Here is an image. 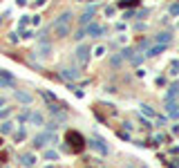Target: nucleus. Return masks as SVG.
<instances>
[{"mask_svg": "<svg viewBox=\"0 0 179 168\" xmlns=\"http://www.w3.org/2000/svg\"><path fill=\"white\" fill-rule=\"evenodd\" d=\"M72 11H63L58 18L54 20V25H51V32H54L56 38H67L72 34Z\"/></svg>", "mask_w": 179, "mask_h": 168, "instance_id": "obj_1", "label": "nucleus"}, {"mask_svg": "<svg viewBox=\"0 0 179 168\" xmlns=\"http://www.w3.org/2000/svg\"><path fill=\"white\" fill-rule=\"evenodd\" d=\"M65 143H67V148H70L72 153H81V150L85 148V139H83V135L76 132V130H70V132L65 135Z\"/></svg>", "mask_w": 179, "mask_h": 168, "instance_id": "obj_2", "label": "nucleus"}, {"mask_svg": "<svg viewBox=\"0 0 179 168\" xmlns=\"http://www.w3.org/2000/svg\"><path fill=\"white\" fill-rule=\"evenodd\" d=\"M54 143H56V135H51L49 130L38 132V135H34V139H31L34 148H45V146H54Z\"/></svg>", "mask_w": 179, "mask_h": 168, "instance_id": "obj_3", "label": "nucleus"}, {"mask_svg": "<svg viewBox=\"0 0 179 168\" xmlns=\"http://www.w3.org/2000/svg\"><path fill=\"white\" fill-rule=\"evenodd\" d=\"M90 56H92V47H90L88 43H78L76 49H74V59H76V63H78L81 67L88 65V63H90Z\"/></svg>", "mask_w": 179, "mask_h": 168, "instance_id": "obj_4", "label": "nucleus"}, {"mask_svg": "<svg viewBox=\"0 0 179 168\" xmlns=\"http://www.w3.org/2000/svg\"><path fill=\"white\" fill-rule=\"evenodd\" d=\"M34 54H36L38 59L45 61V59H49V56L54 54V45H51L49 40H47V43H36V49H34Z\"/></svg>", "mask_w": 179, "mask_h": 168, "instance_id": "obj_5", "label": "nucleus"}, {"mask_svg": "<svg viewBox=\"0 0 179 168\" xmlns=\"http://www.w3.org/2000/svg\"><path fill=\"white\" fill-rule=\"evenodd\" d=\"M105 32H108V27L99 25V22H88V25H85V34H88V36H92V38L105 36Z\"/></svg>", "mask_w": 179, "mask_h": 168, "instance_id": "obj_6", "label": "nucleus"}, {"mask_svg": "<svg viewBox=\"0 0 179 168\" xmlns=\"http://www.w3.org/2000/svg\"><path fill=\"white\" fill-rule=\"evenodd\" d=\"M18 161H20L25 168H31V166H36L38 157H36V153H20V155H18Z\"/></svg>", "mask_w": 179, "mask_h": 168, "instance_id": "obj_7", "label": "nucleus"}, {"mask_svg": "<svg viewBox=\"0 0 179 168\" xmlns=\"http://www.w3.org/2000/svg\"><path fill=\"white\" fill-rule=\"evenodd\" d=\"M61 79L63 81H78L81 79V72L76 67H63L61 69Z\"/></svg>", "mask_w": 179, "mask_h": 168, "instance_id": "obj_8", "label": "nucleus"}, {"mask_svg": "<svg viewBox=\"0 0 179 168\" xmlns=\"http://www.w3.org/2000/svg\"><path fill=\"white\" fill-rule=\"evenodd\" d=\"M14 85H16V79L7 69H0V88H14Z\"/></svg>", "mask_w": 179, "mask_h": 168, "instance_id": "obj_9", "label": "nucleus"}, {"mask_svg": "<svg viewBox=\"0 0 179 168\" xmlns=\"http://www.w3.org/2000/svg\"><path fill=\"white\" fill-rule=\"evenodd\" d=\"M14 96H16V101H18V103H22V106H29V103L34 101V96L29 94V92H25V90H16Z\"/></svg>", "mask_w": 179, "mask_h": 168, "instance_id": "obj_10", "label": "nucleus"}, {"mask_svg": "<svg viewBox=\"0 0 179 168\" xmlns=\"http://www.w3.org/2000/svg\"><path fill=\"white\" fill-rule=\"evenodd\" d=\"M94 14H96V7H94V5H92V7H85V11H83V16H81V18H78V22H81V25H88V22H92V18H94Z\"/></svg>", "mask_w": 179, "mask_h": 168, "instance_id": "obj_11", "label": "nucleus"}, {"mask_svg": "<svg viewBox=\"0 0 179 168\" xmlns=\"http://www.w3.org/2000/svg\"><path fill=\"white\" fill-rule=\"evenodd\" d=\"M90 148H92V150H96L99 155H103V157L108 155V146L101 141V139H90Z\"/></svg>", "mask_w": 179, "mask_h": 168, "instance_id": "obj_12", "label": "nucleus"}, {"mask_svg": "<svg viewBox=\"0 0 179 168\" xmlns=\"http://www.w3.org/2000/svg\"><path fill=\"white\" fill-rule=\"evenodd\" d=\"M179 99V83H172L168 92H166V96H164V101H177Z\"/></svg>", "mask_w": 179, "mask_h": 168, "instance_id": "obj_13", "label": "nucleus"}, {"mask_svg": "<svg viewBox=\"0 0 179 168\" xmlns=\"http://www.w3.org/2000/svg\"><path fill=\"white\" fill-rule=\"evenodd\" d=\"M166 112L170 114V119H179V103L177 101H166Z\"/></svg>", "mask_w": 179, "mask_h": 168, "instance_id": "obj_14", "label": "nucleus"}, {"mask_svg": "<svg viewBox=\"0 0 179 168\" xmlns=\"http://www.w3.org/2000/svg\"><path fill=\"white\" fill-rule=\"evenodd\" d=\"M164 49H166V45H150V47L146 49V54L143 56H150V59H154V56H159V54H164Z\"/></svg>", "mask_w": 179, "mask_h": 168, "instance_id": "obj_15", "label": "nucleus"}, {"mask_svg": "<svg viewBox=\"0 0 179 168\" xmlns=\"http://www.w3.org/2000/svg\"><path fill=\"white\" fill-rule=\"evenodd\" d=\"M170 40H172V36L168 32H159L157 36H154V43H157V45H168Z\"/></svg>", "mask_w": 179, "mask_h": 168, "instance_id": "obj_16", "label": "nucleus"}, {"mask_svg": "<svg viewBox=\"0 0 179 168\" xmlns=\"http://www.w3.org/2000/svg\"><path fill=\"white\" fill-rule=\"evenodd\" d=\"M27 121H29L31 126H43L45 123V117L40 112H29V119H27Z\"/></svg>", "mask_w": 179, "mask_h": 168, "instance_id": "obj_17", "label": "nucleus"}, {"mask_svg": "<svg viewBox=\"0 0 179 168\" xmlns=\"http://www.w3.org/2000/svg\"><path fill=\"white\" fill-rule=\"evenodd\" d=\"M43 157L47 159V161H58V159H61V155H58V150H54V148H47V150L43 153Z\"/></svg>", "mask_w": 179, "mask_h": 168, "instance_id": "obj_18", "label": "nucleus"}, {"mask_svg": "<svg viewBox=\"0 0 179 168\" xmlns=\"http://www.w3.org/2000/svg\"><path fill=\"white\" fill-rule=\"evenodd\" d=\"M14 132V123H11L9 119H5L2 123H0V135H11Z\"/></svg>", "mask_w": 179, "mask_h": 168, "instance_id": "obj_19", "label": "nucleus"}, {"mask_svg": "<svg viewBox=\"0 0 179 168\" xmlns=\"http://www.w3.org/2000/svg\"><path fill=\"white\" fill-rule=\"evenodd\" d=\"M119 54H121V59H123V61H130L132 56L137 54V49H134V47H123V49L119 52Z\"/></svg>", "mask_w": 179, "mask_h": 168, "instance_id": "obj_20", "label": "nucleus"}, {"mask_svg": "<svg viewBox=\"0 0 179 168\" xmlns=\"http://www.w3.org/2000/svg\"><path fill=\"white\" fill-rule=\"evenodd\" d=\"M11 135H14V141H16V143H20V141H25V139H27V132H25V128H18V130H14Z\"/></svg>", "mask_w": 179, "mask_h": 168, "instance_id": "obj_21", "label": "nucleus"}, {"mask_svg": "<svg viewBox=\"0 0 179 168\" xmlns=\"http://www.w3.org/2000/svg\"><path fill=\"white\" fill-rule=\"evenodd\" d=\"M141 114H146L148 119H157V114H154V110L150 108V106H146V103H143V106H141Z\"/></svg>", "mask_w": 179, "mask_h": 168, "instance_id": "obj_22", "label": "nucleus"}, {"mask_svg": "<svg viewBox=\"0 0 179 168\" xmlns=\"http://www.w3.org/2000/svg\"><path fill=\"white\" fill-rule=\"evenodd\" d=\"M150 45H152V40H150V38H141V40H139V45H137V49H139V52H146Z\"/></svg>", "mask_w": 179, "mask_h": 168, "instance_id": "obj_23", "label": "nucleus"}, {"mask_svg": "<svg viewBox=\"0 0 179 168\" xmlns=\"http://www.w3.org/2000/svg\"><path fill=\"white\" fill-rule=\"evenodd\" d=\"M121 63H123V59H121V54H114V56H110V65H112V67H119Z\"/></svg>", "mask_w": 179, "mask_h": 168, "instance_id": "obj_24", "label": "nucleus"}, {"mask_svg": "<svg viewBox=\"0 0 179 168\" xmlns=\"http://www.w3.org/2000/svg\"><path fill=\"white\" fill-rule=\"evenodd\" d=\"M27 119H29V110H25V112H22V114H18V117H16V121H18V126L27 123Z\"/></svg>", "mask_w": 179, "mask_h": 168, "instance_id": "obj_25", "label": "nucleus"}, {"mask_svg": "<svg viewBox=\"0 0 179 168\" xmlns=\"http://www.w3.org/2000/svg\"><path fill=\"white\" fill-rule=\"evenodd\" d=\"M11 117V108H0V121H5V119H9Z\"/></svg>", "mask_w": 179, "mask_h": 168, "instance_id": "obj_26", "label": "nucleus"}, {"mask_svg": "<svg viewBox=\"0 0 179 168\" xmlns=\"http://www.w3.org/2000/svg\"><path fill=\"white\" fill-rule=\"evenodd\" d=\"M40 94H43V99L47 101V103H56V96H54V94H49V92H45V90L40 92Z\"/></svg>", "mask_w": 179, "mask_h": 168, "instance_id": "obj_27", "label": "nucleus"}, {"mask_svg": "<svg viewBox=\"0 0 179 168\" xmlns=\"http://www.w3.org/2000/svg\"><path fill=\"white\" fill-rule=\"evenodd\" d=\"M92 54H94V56H103V54H105V47H103V45H96V47L92 49Z\"/></svg>", "mask_w": 179, "mask_h": 168, "instance_id": "obj_28", "label": "nucleus"}, {"mask_svg": "<svg viewBox=\"0 0 179 168\" xmlns=\"http://www.w3.org/2000/svg\"><path fill=\"white\" fill-rule=\"evenodd\" d=\"M47 40H49V36H47V29H43V32L38 34V43H47Z\"/></svg>", "mask_w": 179, "mask_h": 168, "instance_id": "obj_29", "label": "nucleus"}, {"mask_svg": "<svg viewBox=\"0 0 179 168\" xmlns=\"http://www.w3.org/2000/svg\"><path fill=\"white\" fill-rule=\"evenodd\" d=\"M141 61H143V56H141V54H134V56L130 59V63H132V65H139Z\"/></svg>", "mask_w": 179, "mask_h": 168, "instance_id": "obj_30", "label": "nucleus"}, {"mask_svg": "<svg viewBox=\"0 0 179 168\" xmlns=\"http://www.w3.org/2000/svg\"><path fill=\"white\" fill-rule=\"evenodd\" d=\"M56 128H58V121H49V123L45 126V130H49V132H51V130H56Z\"/></svg>", "mask_w": 179, "mask_h": 168, "instance_id": "obj_31", "label": "nucleus"}, {"mask_svg": "<svg viewBox=\"0 0 179 168\" xmlns=\"http://www.w3.org/2000/svg\"><path fill=\"white\" fill-rule=\"evenodd\" d=\"M85 36H88V34H85V27H83V29H78V32H76V36H74V38H76V40H83Z\"/></svg>", "mask_w": 179, "mask_h": 168, "instance_id": "obj_32", "label": "nucleus"}, {"mask_svg": "<svg viewBox=\"0 0 179 168\" xmlns=\"http://www.w3.org/2000/svg\"><path fill=\"white\" fill-rule=\"evenodd\" d=\"M170 14H172V16H179V2L170 5Z\"/></svg>", "mask_w": 179, "mask_h": 168, "instance_id": "obj_33", "label": "nucleus"}, {"mask_svg": "<svg viewBox=\"0 0 179 168\" xmlns=\"http://www.w3.org/2000/svg\"><path fill=\"white\" fill-rule=\"evenodd\" d=\"M130 5H137V0H123V2H119V7H130Z\"/></svg>", "mask_w": 179, "mask_h": 168, "instance_id": "obj_34", "label": "nucleus"}, {"mask_svg": "<svg viewBox=\"0 0 179 168\" xmlns=\"http://www.w3.org/2000/svg\"><path fill=\"white\" fill-rule=\"evenodd\" d=\"M31 25H34V27H38V25H40V16H38V14H36V16H31Z\"/></svg>", "mask_w": 179, "mask_h": 168, "instance_id": "obj_35", "label": "nucleus"}, {"mask_svg": "<svg viewBox=\"0 0 179 168\" xmlns=\"http://www.w3.org/2000/svg\"><path fill=\"white\" fill-rule=\"evenodd\" d=\"M166 123H168V119H166V117H159L157 119V128H161V126H166Z\"/></svg>", "mask_w": 179, "mask_h": 168, "instance_id": "obj_36", "label": "nucleus"}, {"mask_svg": "<svg viewBox=\"0 0 179 168\" xmlns=\"http://www.w3.org/2000/svg\"><path fill=\"white\" fill-rule=\"evenodd\" d=\"M25 25H27V16H20V20H18V27L22 29V27H25Z\"/></svg>", "mask_w": 179, "mask_h": 168, "instance_id": "obj_37", "label": "nucleus"}, {"mask_svg": "<svg viewBox=\"0 0 179 168\" xmlns=\"http://www.w3.org/2000/svg\"><path fill=\"white\" fill-rule=\"evenodd\" d=\"M114 14H117V7H108L105 9V16H114Z\"/></svg>", "mask_w": 179, "mask_h": 168, "instance_id": "obj_38", "label": "nucleus"}, {"mask_svg": "<svg viewBox=\"0 0 179 168\" xmlns=\"http://www.w3.org/2000/svg\"><path fill=\"white\" fill-rule=\"evenodd\" d=\"M45 5H47V0H36V2H34V7H45Z\"/></svg>", "mask_w": 179, "mask_h": 168, "instance_id": "obj_39", "label": "nucleus"}, {"mask_svg": "<svg viewBox=\"0 0 179 168\" xmlns=\"http://www.w3.org/2000/svg\"><path fill=\"white\" fill-rule=\"evenodd\" d=\"M31 34H34L31 29H25V32H22V38H31Z\"/></svg>", "mask_w": 179, "mask_h": 168, "instance_id": "obj_40", "label": "nucleus"}, {"mask_svg": "<svg viewBox=\"0 0 179 168\" xmlns=\"http://www.w3.org/2000/svg\"><path fill=\"white\" fill-rule=\"evenodd\" d=\"M16 5H20V7H25V5H27V0H16Z\"/></svg>", "mask_w": 179, "mask_h": 168, "instance_id": "obj_41", "label": "nucleus"}, {"mask_svg": "<svg viewBox=\"0 0 179 168\" xmlns=\"http://www.w3.org/2000/svg\"><path fill=\"white\" fill-rule=\"evenodd\" d=\"M2 106H5V96L0 94V108H2Z\"/></svg>", "mask_w": 179, "mask_h": 168, "instance_id": "obj_42", "label": "nucleus"}, {"mask_svg": "<svg viewBox=\"0 0 179 168\" xmlns=\"http://www.w3.org/2000/svg\"><path fill=\"white\" fill-rule=\"evenodd\" d=\"M0 148H2V137H0Z\"/></svg>", "mask_w": 179, "mask_h": 168, "instance_id": "obj_43", "label": "nucleus"}, {"mask_svg": "<svg viewBox=\"0 0 179 168\" xmlns=\"http://www.w3.org/2000/svg\"><path fill=\"white\" fill-rule=\"evenodd\" d=\"M45 168H54V166H45Z\"/></svg>", "mask_w": 179, "mask_h": 168, "instance_id": "obj_44", "label": "nucleus"}]
</instances>
